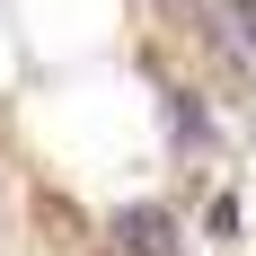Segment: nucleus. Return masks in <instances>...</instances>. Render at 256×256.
<instances>
[{
  "mask_svg": "<svg viewBox=\"0 0 256 256\" xmlns=\"http://www.w3.org/2000/svg\"><path fill=\"white\" fill-rule=\"evenodd\" d=\"M36 230H44V248H88V212L71 204V194H53V186H36Z\"/></svg>",
  "mask_w": 256,
  "mask_h": 256,
  "instance_id": "f03ea898",
  "label": "nucleus"
},
{
  "mask_svg": "<svg viewBox=\"0 0 256 256\" xmlns=\"http://www.w3.org/2000/svg\"><path fill=\"white\" fill-rule=\"evenodd\" d=\"M88 256H115V248H88Z\"/></svg>",
  "mask_w": 256,
  "mask_h": 256,
  "instance_id": "20e7f679",
  "label": "nucleus"
},
{
  "mask_svg": "<svg viewBox=\"0 0 256 256\" xmlns=\"http://www.w3.org/2000/svg\"><path fill=\"white\" fill-rule=\"evenodd\" d=\"M106 238H115V256H186L177 221H168L159 204H124L115 221H106Z\"/></svg>",
  "mask_w": 256,
  "mask_h": 256,
  "instance_id": "f257e3e1",
  "label": "nucleus"
},
{
  "mask_svg": "<svg viewBox=\"0 0 256 256\" xmlns=\"http://www.w3.org/2000/svg\"><path fill=\"white\" fill-rule=\"evenodd\" d=\"M221 26H230L238 44H248V53H256V0H221Z\"/></svg>",
  "mask_w": 256,
  "mask_h": 256,
  "instance_id": "7ed1b4c3",
  "label": "nucleus"
}]
</instances>
